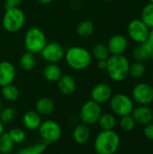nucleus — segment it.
Segmentation results:
<instances>
[{
	"label": "nucleus",
	"instance_id": "nucleus-1",
	"mask_svg": "<svg viewBox=\"0 0 153 154\" xmlns=\"http://www.w3.org/2000/svg\"><path fill=\"white\" fill-rule=\"evenodd\" d=\"M121 143L120 136L114 130H102L94 141V148L97 154H115Z\"/></svg>",
	"mask_w": 153,
	"mask_h": 154
},
{
	"label": "nucleus",
	"instance_id": "nucleus-2",
	"mask_svg": "<svg viewBox=\"0 0 153 154\" xmlns=\"http://www.w3.org/2000/svg\"><path fill=\"white\" fill-rule=\"evenodd\" d=\"M129 68V60L124 54H122L111 55L107 59V65L106 69L112 80L115 82H121L128 77Z\"/></svg>",
	"mask_w": 153,
	"mask_h": 154
},
{
	"label": "nucleus",
	"instance_id": "nucleus-3",
	"mask_svg": "<svg viewBox=\"0 0 153 154\" xmlns=\"http://www.w3.org/2000/svg\"><path fill=\"white\" fill-rule=\"evenodd\" d=\"M69 68L75 70H82L87 69L92 60L91 53L85 48L80 46H73L65 51L64 56Z\"/></svg>",
	"mask_w": 153,
	"mask_h": 154
},
{
	"label": "nucleus",
	"instance_id": "nucleus-4",
	"mask_svg": "<svg viewBox=\"0 0 153 154\" xmlns=\"http://www.w3.org/2000/svg\"><path fill=\"white\" fill-rule=\"evenodd\" d=\"M25 14L19 7L5 9L2 19L4 29L9 32H16L20 31L25 23Z\"/></svg>",
	"mask_w": 153,
	"mask_h": 154
},
{
	"label": "nucleus",
	"instance_id": "nucleus-5",
	"mask_svg": "<svg viewBox=\"0 0 153 154\" xmlns=\"http://www.w3.org/2000/svg\"><path fill=\"white\" fill-rule=\"evenodd\" d=\"M46 36L41 29L38 27H32L27 30L24 35L25 50L33 54L40 53L46 45Z\"/></svg>",
	"mask_w": 153,
	"mask_h": 154
},
{
	"label": "nucleus",
	"instance_id": "nucleus-6",
	"mask_svg": "<svg viewBox=\"0 0 153 154\" xmlns=\"http://www.w3.org/2000/svg\"><path fill=\"white\" fill-rule=\"evenodd\" d=\"M109 106L112 112L118 116L131 115L134 108V102L129 96L119 93L112 96L109 100Z\"/></svg>",
	"mask_w": 153,
	"mask_h": 154
},
{
	"label": "nucleus",
	"instance_id": "nucleus-7",
	"mask_svg": "<svg viewBox=\"0 0 153 154\" xmlns=\"http://www.w3.org/2000/svg\"><path fill=\"white\" fill-rule=\"evenodd\" d=\"M101 115H102L101 105L91 99L83 104L79 113L81 121L83 122V124L87 125H92L96 124Z\"/></svg>",
	"mask_w": 153,
	"mask_h": 154
},
{
	"label": "nucleus",
	"instance_id": "nucleus-8",
	"mask_svg": "<svg viewBox=\"0 0 153 154\" xmlns=\"http://www.w3.org/2000/svg\"><path fill=\"white\" fill-rule=\"evenodd\" d=\"M38 130L42 141L47 144L58 142L62 135L60 125L53 120L41 122Z\"/></svg>",
	"mask_w": 153,
	"mask_h": 154
},
{
	"label": "nucleus",
	"instance_id": "nucleus-9",
	"mask_svg": "<svg viewBox=\"0 0 153 154\" xmlns=\"http://www.w3.org/2000/svg\"><path fill=\"white\" fill-rule=\"evenodd\" d=\"M132 98L140 106L151 105L153 103V87L145 82L136 84L132 91Z\"/></svg>",
	"mask_w": 153,
	"mask_h": 154
},
{
	"label": "nucleus",
	"instance_id": "nucleus-10",
	"mask_svg": "<svg viewBox=\"0 0 153 154\" xmlns=\"http://www.w3.org/2000/svg\"><path fill=\"white\" fill-rule=\"evenodd\" d=\"M127 32L129 37L137 43H142L149 38L150 28L141 20H132L127 27Z\"/></svg>",
	"mask_w": 153,
	"mask_h": 154
},
{
	"label": "nucleus",
	"instance_id": "nucleus-11",
	"mask_svg": "<svg viewBox=\"0 0 153 154\" xmlns=\"http://www.w3.org/2000/svg\"><path fill=\"white\" fill-rule=\"evenodd\" d=\"M40 53L41 58L48 63H58L64 58L65 50L58 42H49L46 43Z\"/></svg>",
	"mask_w": 153,
	"mask_h": 154
},
{
	"label": "nucleus",
	"instance_id": "nucleus-12",
	"mask_svg": "<svg viewBox=\"0 0 153 154\" xmlns=\"http://www.w3.org/2000/svg\"><path fill=\"white\" fill-rule=\"evenodd\" d=\"M113 96V90L112 88L106 84V83H98L96 86L93 87L90 97L91 100L98 103V104H104L110 100V98Z\"/></svg>",
	"mask_w": 153,
	"mask_h": 154
},
{
	"label": "nucleus",
	"instance_id": "nucleus-13",
	"mask_svg": "<svg viewBox=\"0 0 153 154\" xmlns=\"http://www.w3.org/2000/svg\"><path fill=\"white\" fill-rule=\"evenodd\" d=\"M106 46L111 55H122L128 48V40L122 34H115L109 39Z\"/></svg>",
	"mask_w": 153,
	"mask_h": 154
},
{
	"label": "nucleus",
	"instance_id": "nucleus-14",
	"mask_svg": "<svg viewBox=\"0 0 153 154\" xmlns=\"http://www.w3.org/2000/svg\"><path fill=\"white\" fill-rule=\"evenodd\" d=\"M131 116L135 123L141 125H146L153 121V113L149 106H139L134 107Z\"/></svg>",
	"mask_w": 153,
	"mask_h": 154
},
{
	"label": "nucleus",
	"instance_id": "nucleus-15",
	"mask_svg": "<svg viewBox=\"0 0 153 154\" xmlns=\"http://www.w3.org/2000/svg\"><path fill=\"white\" fill-rule=\"evenodd\" d=\"M15 68L12 62L7 60L0 62V87L12 84L15 79Z\"/></svg>",
	"mask_w": 153,
	"mask_h": 154
},
{
	"label": "nucleus",
	"instance_id": "nucleus-16",
	"mask_svg": "<svg viewBox=\"0 0 153 154\" xmlns=\"http://www.w3.org/2000/svg\"><path fill=\"white\" fill-rule=\"evenodd\" d=\"M153 51V44L147 40L142 43H139L133 51V57L135 59L136 61H146L151 58V54Z\"/></svg>",
	"mask_w": 153,
	"mask_h": 154
},
{
	"label": "nucleus",
	"instance_id": "nucleus-17",
	"mask_svg": "<svg viewBox=\"0 0 153 154\" xmlns=\"http://www.w3.org/2000/svg\"><path fill=\"white\" fill-rule=\"evenodd\" d=\"M57 83L60 92L65 96L71 95L76 89V80L70 75H62Z\"/></svg>",
	"mask_w": 153,
	"mask_h": 154
},
{
	"label": "nucleus",
	"instance_id": "nucleus-18",
	"mask_svg": "<svg viewBox=\"0 0 153 154\" xmlns=\"http://www.w3.org/2000/svg\"><path fill=\"white\" fill-rule=\"evenodd\" d=\"M23 124L24 127L30 131L38 130L41 124V115H39L35 110L28 111L23 116Z\"/></svg>",
	"mask_w": 153,
	"mask_h": 154
},
{
	"label": "nucleus",
	"instance_id": "nucleus-19",
	"mask_svg": "<svg viewBox=\"0 0 153 154\" xmlns=\"http://www.w3.org/2000/svg\"><path fill=\"white\" fill-rule=\"evenodd\" d=\"M90 134H91L90 129L85 124L78 125L73 129V133H72L74 141L78 144H85L86 143H87V141L90 138Z\"/></svg>",
	"mask_w": 153,
	"mask_h": 154
},
{
	"label": "nucleus",
	"instance_id": "nucleus-20",
	"mask_svg": "<svg viewBox=\"0 0 153 154\" xmlns=\"http://www.w3.org/2000/svg\"><path fill=\"white\" fill-rule=\"evenodd\" d=\"M43 76L50 82H57L62 76V71L57 63H48L43 69Z\"/></svg>",
	"mask_w": 153,
	"mask_h": 154
},
{
	"label": "nucleus",
	"instance_id": "nucleus-21",
	"mask_svg": "<svg viewBox=\"0 0 153 154\" xmlns=\"http://www.w3.org/2000/svg\"><path fill=\"white\" fill-rule=\"evenodd\" d=\"M54 102L49 97H41L35 104V111L41 116H49L54 110Z\"/></svg>",
	"mask_w": 153,
	"mask_h": 154
},
{
	"label": "nucleus",
	"instance_id": "nucleus-22",
	"mask_svg": "<svg viewBox=\"0 0 153 154\" xmlns=\"http://www.w3.org/2000/svg\"><path fill=\"white\" fill-rule=\"evenodd\" d=\"M19 64H20V67L25 71H30V70L33 69L36 65L35 55L29 51L24 52L20 58Z\"/></svg>",
	"mask_w": 153,
	"mask_h": 154
},
{
	"label": "nucleus",
	"instance_id": "nucleus-23",
	"mask_svg": "<svg viewBox=\"0 0 153 154\" xmlns=\"http://www.w3.org/2000/svg\"><path fill=\"white\" fill-rule=\"evenodd\" d=\"M98 125L101 128V130H114L116 125L115 117L113 114L110 113H105L102 114L99 120H98Z\"/></svg>",
	"mask_w": 153,
	"mask_h": 154
},
{
	"label": "nucleus",
	"instance_id": "nucleus-24",
	"mask_svg": "<svg viewBox=\"0 0 153 154\" xmlns=\"http://www.w3.org/2000/svg\"><path fill=\"white\" fill-rule=\"evenodd\" d=\"M95 31V25L91 21L85 20L80 22L77 26V33L78 36L87 38L93 34Z\"/></svg>",
	"mask_w": 153,
	"mask_h": 154
},
{
	"label": "nucleus",
	"instance_id": "nucleus-25",
	"mask_svg": "<svg viewBox=\"0 0 153 154\" xmlns=\"http://www.w3.org/2000/svg\"><path fill=\"white\" fill-rule=\"evenodd\" d=\"M1 92H2L3 97H4L5 100L11 101V102L17 100V99L19 98V96H20L19 89H18L15 86H14V85H12V84L6 85V86H5V87H2Z\"/></svg>",
	"mask_w": 153,
	"mask_h": 154
},
{
	"label": "nucleus",
	"instance_id": "nucleus-26",
	"mask_svg": "<svg viewBox=\"0 0 153 154\" xmlns=\"http://www.w3.org/2000/svg\"><path fill=\"white\" fill-rule=\"evenodd\" d=\"M92 55L96 60H106L110 57V52L106 45L103 43H96L92 49Z\"/></svg>",
	"mask_w": 153,
	"mask_h": 154
},
{
	"label": "nucleus",
	"instance_id": "nucleus-27",
	"mask_svg": "<svg viewBox=\"0 0 153 154\" xmlns=\"http://www.w3.org/2000/svg\"><path fill=\"white\" fill-rule=\"evenodd\" d=\"M141 20L150 28H153V4L149 3L145 5L142 10Z\"/></svg>",
	"mask_w": 153,
	"mask_h": 154
},
{
	"label": "nucleus",
	"instance_id": "nucleus-28",
	"mask_svg": "<svg viewBox=\"0 0 153 154\" xmlns=\"http://www.w3.org/2000/svg\"><path fill=\"white\" fill-rule=\"evenodd\" d=\"M14 146V143L12 141L8 133H4L0 135V153H10Z\"/></svg>",
	"mask_w": 153,
	"mask_h": 154
},
{
	"label": "nucleus",
	"instance_id": "nucleus-29",
	"mask_svg": "<svg viewBox=\"0 0 153 154\" xmlns=\"http://www.w3.org/2000/svg\"><path fill=\"white\" fill-rule=\"evenodd\" d=\"M146 73V67L143 64V62L141 61H135L132 64H130L129 68V75L132 76L134 79H140L142 78Z\"/></svg>",
	"mask_w": 153,
	"mask_h": 154
},
{
	"label": "nucleus",
	"instance_id": "nucleus-30",
	"mask_svg": "<svg viewBox=\"0 0 153 154\" xmlns=\"http://www.w3.org/2000/svg\"><path fill=\"white\" fill-rule=\"evenodd\" d=\"M46 147H47V143H45L44 142L35 144H31L21 149L17 154H41L46 150Z\"/></svg>",
	"mask_w": 153,
	"mask_h": 154
},
{
	"label": "nucleus",
	"instance_id": "nucleus-31",
	"mask_svg": "<svg viewBox=\"0 0 153 154\" xmlns=\"http://www.w3.org/2000/svg\"><path fill=\"white\" fill-rule=\"evenodd\" d=\"M15 111L13 107L7 106L0 110V121L3 125H8L14 120Z\"/></svg>",
	"mask_w": 153,
	"mask_h": 154
},
{
	"label": "nucleus",
	"instance_id": "nucleus-32",
	"mask_svg": "<svg viewBox=\"0 0 153 154\" xmlns=\"http://www.w3.org/2000/svg\"><path fill=\"white\" fill-rule=\"evenodd\" d=\"M119 125H120V127L123 131L132 132L135 128L136 123H135L134 119L133 118V116L131 115H128V116H121Z\"/></svg>",
	"mask_w": 153,
	"mask_h": 154
},
{
	"label": "nucleus",
	"instance_id": "nucleus-33",
	"mask_svg": "<svg viewBox=\"0 0 153 154\" xmlns=\"http://www.w3.org/2000/svg\"><path fill=\"white\" fill-rule=\"evenodd\" d=\"M8 134L11 137L12 141L14 143V144H20V143H22L25 140V138H26L25 132L23 129L18 128V127H15V128L11 129L8 132Z\"/></svg>",
	"mask_w": 153,
	"mask_h": 154
},
{
	"label": "nucleus",
	"instance_id": "nucleus-34",
	"mask_svg": "<svg viewBox=\"0 0 153 154\" xmlns=\"http://www.w3.org/2000/svg\"><path fill=\"white\" fill-rule=\"evenodd\" d=\"M143 134L144 136L149 139V140H153V123H150L146 125H144L143 128Z\"/></svg>",
	"mask_w": 153,
	"mask_h": 154
},
{
	"label": "nucleus",
	"instance_id": "nucleus-35",
	"mask_svg": "<svg viewBox=\"0 0 153 154\" xmlns=\"http://www.w3.org/2000/svg\"><path fill=\"white\" fill-rule=\"evenodd\" d=\"M21 3L22 0H5V8L9 9V8L18 7Z\"/></svg>",
	"mask_w": 153,
	"mask_h": 154
},
{
	"label": "nucleus",
	"instance_id": "nucleus-36",
	"mask_svg": "<svg viewBox=\"0 0 153 154\" xmlns=\"http://www.w3.org/2000/svg\"><path fill=\"white\" fill-rule=\"evenodd\" d=\"M97 68L100 69H106V65H107V60H97Z\"/></svg>",
	"mask_w": 153,
	"mask_h": 154
},
{
	"label": "nucleus",
	"instance_id": "nucleus-37",
	"mask_svg": "<svg viewBox=\"0 0 153 154\" xmlns=\"http://www.w3.org/2000/svg\"><path fill=\"white\" fill-rule=\"evenodd\" d=\"M39 4H41V5H48L50 3H51L53 0H36Z\"/></svg>",
	"mask_w": 153,
	"mask_h": 154
},
{
	"label": "nucleus",
	"instance_id": "nucleus-38",
	"mask_svg": "<svg viewBox=\"0 0 153 154\" xmlns=\"http://www.w3.org/2000/svg\"><path fill=\"white\" fill-rule=\"evenodd\" d=\"M148 40L151 42L153 44V28H151V30H150V32H149V38H148Z\"/></svg>",
	"mask_w": 153,
	"mask_h": 154
},
{
	"label": "nucleus",
	"instance_id": "nucleus-39",
	"mask_svg": "<svg viewBox=\"0 0 153 154\" xmlns=\"http://www.w3.org/2000/svg\"><path fill=\"white\" fill-rule=\"evenodd\" d=\"M4 130H5V128H4V125H3V123L0 121V135H1L2 134H4Z\"/></svg>",
	"mask_w": 153,
	"mask_h": 154
},
{
	"label": "nucleus",
	"instance_id": "nucleus-40",
	"mask_svg": "<svg viewBox=\"0 0 153 154\" xmlns=\"http://www.w3.org/2000/svg\"><path fill=\"white\" fill-rule=\"evenodd\" d=\"M150 59H151V60H152V62H153V51H152V52H151V58Z\"/></svg>",
	"mask_w": 153,
	"mask_h": 154
},
{
	"label": "nucleus",
	"instance_id": "nucleus-41",
	"mask_svg": "<svg viewBox=\"0 0 153 154\" xmlns=\"http://www.w3.org/2000/svg\"><path fill=\"white\" fill-rule=\"evenodd\" d=\"M2 106H3V105H2V101L0 100V110L2 109Z\"/></svg>",
	"mask_w": 153,
	"mask_h": 154
},
{
	"label": "nucleus",
	"instance_id": "nucleus-42",
	"mask_svg": "<svg viewBox=\"0 0 153 154\" xmlns=\"http://www.w3.org/2000/svg\"><path fill=\"white\" fill-rule=\"evenodd\" d=\"M102 1H104V2H111L113 0H102Z\"/></svg>",
	"mask_w": 153,
	"mask_h": 154
},
{
	"label": "nucleus",
	"instance_id": "nucleus-43",
	"mask_svg": "<svg viewBox=\"0 0 153 154\" xmlns=\"http://www.w3.org/2000/svg\"><path fill=\"white\" fill-rule=\"evenodd\" d=\"M150 3H151V4H153V0H150Z\"/></svg>",
	"mask_w": 153,
	"mask_h": 154
},
{
	"label": "nucleus",
	"instance_id": "nucleus-44",
	"mask_svg": "<svg viewBox=\"0 0 153 154\" xmlns=\"http://www.w3.org/2000/svg\"><path fill=\"white\" fill-rule=\"evenodd\" d=\"M151 79H152V83H153V72H152V76H151Z\"/></svg>",
	"mask_w": 153,
	"mask_h": 154
},
{
	"label": "nucleus",
	"instance_id": "nucleus-45",
	"mask_svg": "<svg viewBox=\"0 0 153 154\" xmlns=\"http://www.w3.org/2000/svg\"><path fill=\"white\" fill-rule=\"evenodd\" d=\"M151 110H152V113H153V106H152V108H151Z\"/></svg>",
	"mask_w": 153,
	"mask_h": 154
}]
</instances>
